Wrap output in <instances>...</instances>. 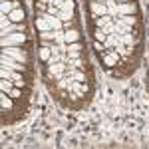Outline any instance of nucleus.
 Returning <instances> with one entry per match:
<instances>
[{"label":"nucleus","mask_w":149,"mask_h":149,"mask_svg":"<svg viewBox=\"0 0 149 149\" xmlns=\"http://www.w3.org/2000/svg\"><path fill=\"white\" fill-rule=\"evenodd\" d=\"M2 54L12 56L18 62H26V64H36V52L34 50H26L24 46H10V48H2Z\"/></svg>","instance_id":"1"},{"label":"nucleus","mask_w":149,"mask_h":149,"mask_svg":"<svg viewBox=\"0 0 149 149\" xmlns=\"http://www.w3.org/2000/svg\"><path fill=\"white\" fill-rule=\"evenodd\" d=\"M32 40H34V38H32V34H28V32H14V34L2 36V40H0V46H2V48L24 46V44H28V42H32Z\"/></svg>","instance_id":"2"},{"label":"nucleus","mask_w":149,"mask_h":149,"mask_svg":"<svg viewBox=\"0 0 149 149\" xmlns=\"http://www.w3.org/2000/svg\"><path fill=\"white\" fill-rule=\"evenodd\" d=\"M97 62L102 64V68L105 72H111L113 68H117V64H119V54H117V50L111 48V50H105L103 54H97Z\"/></svg>","instance_id":"3"},{"label":"nucleus","mask_w":149,"mask_h":149,"mask_svg":"<svg viewBox=\"0 0 149 149\" xmlns=\"http://www.w3.org/2000/svg\"><path fill=\"white\" fill-rule=\"evenodd\" d=\"M88 16H107V4L105 0H86Z\"/></svg>","instance_id":"4"},{"label":"nucleus","mask_w":149,"mask_h":149,"mask_svg":"<svg viewBox=\"0 0 149 149\" xmlns=\"http://www.w3.org/2000/svg\"><path fill=\"white\" fill-rule=\"evenodd\" d=\"M54 44H48V42H38V64H46L54 58Z\"/></svg>","instance_id":"5"},{"label":"nucleus","mask_w":149,"mask_h":149,"mask_svg":"<svg viewBox=\"0 0 149 149\" xmlns=\"http://www.w3.org/2000/svg\"><path fill=\"white\" fill-rule=\"evenodd\" d=\"M131 14H141V8H139L137 0L117 4V16H131Z\"/></svg>","instance_id":"6"},{"label":"nucleus","mask_w":149,"mask_h":149,"mask_svg":"<svg viewBox=\"0 0 149 149\" xmlns=\"http://www.w3.org/2000/svg\"><path fill=\"white\" fill-rule=\"evenodd\" d=\"M34 30L36 32H48V30H54V28L44 14H34Z\"/></svg>","instance_id":"7"},{"label":"nucleus","mask_w":149,"mask_h":149,"mask_svg":"<svg viewBox=\"0 0 149 149\" xmlns=\"http://www.w3.org/2000/svg\"><path fill=\"white\" fill-rule=\"evenodd\" d=\"M8 20H10L12 24H24V22H28V18H26V8H24V6L14 8V10L8 14Z\"/></svg>","instance_id":"8"},{"label":"nucleus","mask_w":149,"mask_h":149,"mask_svg":"<svg viewBox=\"0 0 149 149\" xmlns=\"http://www.w3.org/2000/svg\"><path fill=\"white\" fill-rule=\"evenodd\" d=\"M84 40V30H78V28H70V30H64V42L66 44H72V42H80Z\"/></svg>","instance_id":"9"},{"label":"nucleus","mask_w":149,"mask_h":149,"mask_svg":"<svg viewBox=\"0 0 149 149\" xmlns=\"http://www.w3.org/2000/svg\"><path fill=\"white\" fill-rule=\"evenodd\" d=\"M24 6L22 0H8V2H0V16H8L14 8Z\"/></svg>","instance_id":"10"},{"label":"nucleus","mask_w":149,"mask_h":149,"mask_svg":"<svg viewBox=\"0 0 149 149\" xmlns=\"http://www.w3.org/2000/svg\"><path fill=\"white\" fill-rule=\"evenodd\" d=\"M90 30H92V40H97V42H105V40H107V32H105V28L90 26Z\"/></svg>","instance_id":"11"},{"label":"nucleus","mask_w":149,"mask_h":149,"mask_svg":"<svg viewBox=\"0 0 149 149\" xmlns=\"http://www.w3.org/2000/svg\"><path fill=\"white\" fill-rule=\"evenodd\" d=\"M88 50L86 48V40H80V42H72V44H66V52H84Z\"/></svg>","instance_id":"12"},{"label":"nucleus","mask_w":149,"mask_h":149,"mask_svg":"<svg viewBox=\"0 0 149 149\" xmlns=\"http://www.w3.org/2000/svg\"><path fill=\"white\" fill-rule=\"evenodd\" d=\"M60 10H66V12H74V14H78V2L76 0H64V4H62V8Z\"/></svg>","instance_id":"13"},{"label":"nucleus","mask_w":149,"mask_h":149,"mask_svg":"<svg viewBox=\"0 0 149 149\" xmlns=\"http://www.w3.org/2000/svg\"><path fill=\"white\" fill-rule=\"evenodd\" d=\"M50 4L48 2H40V0H34V14H46Z\"/></svg>","instance_id":"14"},{"label":"nucleus","mask_w":149,"mask_h":149,"mask_svg":"<svg viewBox=\"0 0 149 149\" xmlns=\"http://www.w3.org/2000/svg\"><path fill=\"white\" fill-rule=\"evenodd\" d=\"M12 88H14V81H12V80H0V92L10 93Z\"/></svg>","instance_id":"15"},{"label":"nucleus","mask_w":149,"mask_h":149,"mask_svg":"<svg viewBox=\"0 0 149 149\" xmlns=\"http://www.w3.org/2000/svg\"><path fill=\"white\" fill-rule=\"evenodd\" d=\"M117 4H123V2H133V0H115Z\"/></svg>","instance_id":"16"}]
</instances>
